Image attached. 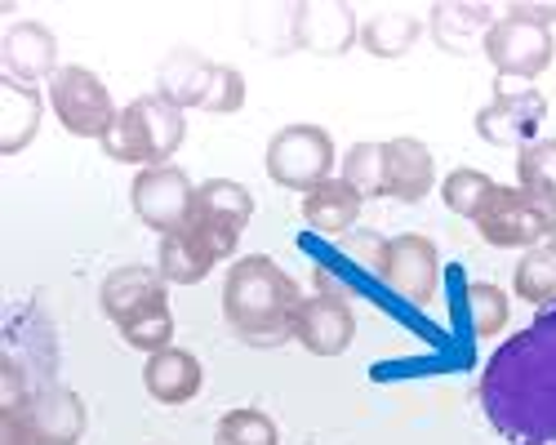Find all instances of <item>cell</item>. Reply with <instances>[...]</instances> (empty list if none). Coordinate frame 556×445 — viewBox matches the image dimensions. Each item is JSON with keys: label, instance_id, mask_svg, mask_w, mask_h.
<instances>
[{"label": "cell", "instance_id": "cell-22", "mask_svg": "<svg viewBox=\"0 0 556 445\" xmlns=\"http://www.w3.org/2000/svg\"><path fill=\"white\" fill-rule=\"evenodd\" d=\"M513 290H517L521 303H530L539 312L556 307V245L552 241H543V245L521 254L517 272H513Z\"/></svg>", "mask_w": 556, "mask_h": 445}, {"label": "cell", "instance_id": "cell-5", "mask_svg": "<svg viewBox=\"0 0 556 445\" xmlns=\"http://www.w3.org/2000/svg\"><path fill=\"white\" fill-rule=\"evenodd\" d=\"M267 178L276 188H286V192H312L320 188L326 178H334V165H339V152H334V139H330V129H320V125H286V129H276L271 134V143H267Z\"/></svg>", "mask_w": 556, "mask_h": 445}, {"label": "cell", "instance_id": "cell-35", "mask_svg": "<svg viewBox=\"0 0 556 445\" xmlns=\"http://www.w3.org/2000/svg\"><path fill=\"white\" fill-rule=\"evenodd\" d=\"M552 245H556V205H552V237H547Z\"/></svg>", "mask_w": 556, "mask_h": 445}, {"label": "cell", "instance_id": "cell-8", "mask_svg": "<svg viewBox=\"0 0 556 445\" xmlns=\"http://www.w3.org/2000/svg\"><path fill=\"white\" fill-rule=\"evenodd\" d=\"M27 445H80L89 432V406L85 396L63 387V383H45L36 387L18 410H5Z\"/></svg>", "mask_w": 556, "mask_h": 445}, {"label": "cell", "instance_id": "cell-13", "mask_svg": "<svg viewBox=\"0 0 556 445\" xmlns=\"http://www.w3.org/2000/svg\"><path fill=\"white\" fill-rule=\"evenodd\" d=\"M294 339L312 352V356H343L356 339V312L343 294H334L330 285H320L316 294H307L299 303L294 317Z\"/></svg>", "mask_w": 556, "mask_h": 445}, {"label": "cell", "instance_id": "cell-34", "mask_svg": "<svg viewBox=\"0 0 556 445\" xmlns=\"http://www.w3.org/2000/svg\"><path fill=\"white\" fill-rule=\"evenodd\" d=\"M0 445H27L23 432H18V423H14L5 410H0Z\"/></svg>", "mask_w": 556, "mask_h": 445}, {"label": "cell", "instance_id": "cell-9", "mask_svg": "<svg viewBox=\"0 0 556 445\" xmlns=\"http://www.w3.org/2000/svg\"><path fill=\"white\" fill-rule=\"evenodd\" d=\"M472 223L481 241L494 250H534L552 237V209L521 188H494V196Z\"/></svg>", "mask_w": 556, "mask_h": 445}, {"label": "cell", "instance_id": "cell-16", "mask_svg": "<svg viewBox=\"0 0 556 445\" xmlns=\"http://www.w3.org/2000/svg\"><path fill=\"white\" fill-rule=\"evenodd\" d=\"M437 188V156L428 143L409 139H388L383 143V196L388 201H401V205H419L428 201Z\"/></svg>", "mask_w": 556, "mask_h": 445}, {"label": "cell", "instance_id": "cell-29", "mask_svg": "<svg viewBox=\"0 0 556 445\" xmlns=\"http://www.w3.org/2000/svg\"><path fill=\"white\" fill-rule=\"evenodd\" d=\"M494 178L485 174V169H450L445 174V183H441V201H445V209L450 214H458V218H477L481 209H485V201L494 196Z\"/></svg>", "mask_w": 556, "mask_h": 445}, {"label": "cell", "instance_id": "cell-33", "mask_svg": "<svg viewBox=\"0 0 556 445\" xmlns=\"http://www.w3.org/2000/svg\"><path fill=\"white\" fill-rule=\"evenodd\" d=\"M507 14H517V18H530V23H552L556 18V5H513V10H507Z\"/></svg>", "mask_w": 556, "mask_h": 445}, {"label": "cell", "instance_id": "cell-12", "mask_svg": "<svg viewBox=\"0 0 556 445\" xmlns=\"http://www.w3.org/2000/svg\"><path fill=\"white\" fill-rule=\"evenodd\" d=\"M547 116V99L539 89L521 85V89H507L503 80L494 85V103H485L477 112V134L490 148H526L539 139V125Z\"/></svg>", "mask_w": 556, "mask_h": 445}, {"label": "cell", "instance_id": "cell-11", "mask_svg": "<svg viewBox=\"0 0 556 445\" xmlns=\"http://www.w3.org/2000/svg\"><path fill=\"white\" fill-rule=\"evenodd\" d=\"M192 196L197 183L178 165H152V169H138L134 183H129V205L138 214V223L161 237L178 232L192 214Z\"/></svg>", "mask_w": 556, "mask_h": 445}, {"label": "cell", "instance_id": "cell-6", "mask_svg": "<svg viewBox=\"0 0 556 445\" xmlns=\"http://www.w3.org/2000/svg\"><path fill=\"white\" fill-rule=\"evenodd\" d=\"M50 107L72 139H94V143L108 139L116 116H121V107L108 94V85L80 63L59 67V76L50 80Z\"/></svg>", "mask_w": 556, "mask_h": 445}, {"label": "cell", "instance_id": "cell-14", "mask_svg": "<svg viewBox=\"0 0 556 445\" xmlns=\"http://www.w3.org/2000/svg\"><path fill=\"white\" fill-rule=\"evenodd\" d=\"M290 36L307 54L343 59L361 40V23L339 0H307V5H294V14H290Z\"/></svg>", "mask_w": 556, "mask_h": 445}, {"label": "cell", "instance_id": "cell-26", "mask_svg": "<svg viewBox=\"0 0 556 445\" xmlns=\"http://www.w3.org/2000/svg\"><path fill=\"white\" fill-rule=\"evenodd\" d=\"M116 330H121V339H125L134 352H148V356L174 347V312H169V298H156V303H148V307H138L134 317L121 321Z\"/></svg>", "mask_w": 556, "mask_h": 445}, {"label": "cell", "instance_id": "cell-4", "mask_svg": "<svg viewBox=\"0 0 556 445\" xmlns=\"http://www.w3.org/2000/svg\"><path fill=\"white\" fill-rule=\"evenodd\" d=\"M250 218H254L250 188H241L237 178H205L192 196V214L182 223V232H188L214 263H223V258L237 254Z\"/></svg>", "mask_w": 556, "mask_h": 445}, {"label": "cell", "instance_id": "cell-17", "mask_svg": "<svg viewBox=\"0 0 556 445\" xmlns=\"http://www.w3.org/2000/svg\"><path fill=\"white\" fill-rule=\"evenodd\" d=\"M156 298H169V281L161 277V267H143V263H125L116 272H108L103 290H99V307L112 326L129 321L138 307H148Z\"/></svg>", "mask_w": 556, "mask_h": 445}, {"label": "cell", "instance_id": "cell-18", "mask_svg": "<svg viewBox=\"0 0 556 445\" xmlns=\"http://www.w3.org/2000/svg\"><path fill=\"white\" fill-rule=\"evenodd\" d=\"M143 387L152 400H161V406H188V400H197L205 387V370L188 347H165V352L148 356Z\"/></svg>", "mask_w": 556, "mask_h": 445}, {"label": "cell", "instance_id": "cell-32", "mask_svg": "<svg viewBox=\"0 0 556 445\" xmlns=\"http://www.w3.org/2000/svg\"><path fill=\"white\" fill-rule=\"evenodd\" d=\"M241 107H245V76H241L237 67L218 63L214 85H210V94H205V107H201V112H210V116H231V112H241Z\"/></svg>", "mask_w": 556, "mask_h": 445}, {"label": "cell", "instance_id": "cell-21", "mask_svg": "<svg viewBox=\"0 0 556 445\" xmlns=\"http://www.w3.org/2000/svg\"><path fill=\"white\" fill-rule=\"evenodd\" d=\"M40 112L45 99L31 85L0 76V156H18L23 148H31V139L40 134Z\"/></svg>", "mask_w": 556, "mask_h": 445}, {"label": "cell", "instance_id": "cell-25", "mask_svg": "<svg viewBox=\"0 0 556 445\" xmlns=\"http://www.w3.org/2000/svg\"><path fill=\"white\" fill-rule=\"evenodd\" d=\"M424 36V23L414 14H375L361 23V44L375 59H401L409 54V44Z\"/></svg>", "mask_w": 556, "mask_h": 445}, {"label": "cell", "instance_id": "cell-7", "mask_svg": "<svg viewBox=\"0 0 556 445\" xmlns=\"http://www.w3.org/2000/svg\"><path fill=\"white\" fill-rule=\"evenodd\" d=\"M481 50H485V59H490L498 80H534V76H543L552 67L556 40H552V27H543V23L503 14V18L490 23Z\"/></svg>", "mask_w": 556, "mask_h": 445}, {"label": "cell", "instance_id": "cell-23", "mask_svg": "<svg viewBox=\"0 0 556 445\" xmlns=\"http://www.w3.org/2000/svg\"><path fill=\"white\" fill-rule=\"evenodd\" d=\"M156 267H161V277L169 281V285H201L210 272H214V258L188 237V232H169V237H161V254H156Z\"/></svg>", "mask_w": 556, "mask_h": 445}, {"label": "cell", "instance_id": "cell-31", "mask_svg": "<svg viewBox=\"0 0 556 445\" xmlns=\"http://www.w3.org/2000/svg\"><path fill=\"white\" fill-rule=\"evenodd\" d=\"M343 183H352L365 201H379L383 196V143H352L343 165Z\"/></svg>", "mask_w": 556, "mask_h": 445}, {"label": "cell", "instance_id": "cell-3", "mask_svg": "<svg viewBox=\"0 0 556 445\" xmlns=\"http://www.w3.org/2000/svg\"><path fill=\"white\" fill-rule=\"evenodd\" d=\"M188 139V120H182V107L165 103L161 94H138L134 103L121 107L112 134L99 143L108 152V161L116 165H169L174 152Z\"/></svg>", "mask_w": 556, "mask_h": 445}, {"label": "cell", "instance_id": "cell-1", "mask_svg": "<svg viewBox=\"0 0 556 445\" xmlns=\"http://www.w3.org/2000/svg\"><path fill=\"white\" fill-rule=\"evenodd\" d=\"M477 396L507 445H556V307L494 347Z\"/></svg>", "mask_w": 556, "mask_h": 445}, {"label": "cell", "instance_id": "cell-20", "mask_svg": "<svg viewBox=\"0 0 556 445\" xmlns=\"http://www.w3.org/2000/svg\"><path fill=\"white\" fill-rule=\"evenodd\" d=\"M214 72L218 63H210L205 54L197 50H174L161 72H156V94L174 107H205V94H210V85H214Z\"/></svg>", "mask_w": 556, "mask_h": 445}, {"label": "cell", "instance_id": "cell-27", "mask_svg": "<svg viewBox=\"0 0 556 445\" xmlns=\"http://www.w3.org/2000/svg\"><path fill=\"white\" fill-rule=\"evenodd\" d=\"M517 188L547 209L556 205V139H534L517 152Z\"/></svg>", "mask_w": 556, "mask_h": 445}, {"label": "cell", "instance_id": "cell-10", "mask_svg": "<svg viewBox=\"0 0 556 445\" xmlns=\"http://www.w3.org/2000/svg\"><path fill=\"white\" fill-rule=\"evenodd\" d=\"M379 277L405 303L432 307L437 303V290H441V254H437V241L424 237V232L388 237L383 241V254H379Z\"/></svg>", "mask_w": 556, "mask_h": 445}, {"label": "cell", "instance_id": "cell-15", "mask_svg": "<svg viewBox=\"0 0 556 445\" xmlns=\"http://www.w3.org/2000/svg\"><path fill=\"white\" fill-rule=\"evenodd\" d=\"M0 67H5V80L31 85L36 80H54L59 76V36L36 23V18H18L0 36Z\"/></svg>", "mask_w": 556, "mask_h": 445}, {"label": "cell", "instance_id": "cell-19", "mask_svg": "<svg viewBox=\"0 0 556 445\" xmlns=\"http://www.w3.org/2000/svg\"><path fill=\"white\" fill-rule=\"evenodd\" d=\"M361 205H365V196L352 183H343V178H326V183L303 196L299 209H303V223L312 232H320V237H348L356 228V218H361Z\"/></svg>", "mask_w": 556, "mask_h": 445}, {"label": "cell", "instance_id": "cell-30", "mask_svg": "<svg viewBox=\"0 0 556 445\" xmlns=\"http://www.w3.org/2000/svg\"><path fill=\"white\" fill-rule=\"evenodd\" d=\"M214 445H281V432H276L271 415L241 406V410H227L214 428Z\"/></svg>", "mask_w": 556, "mask_h": 445}, {"label": "cell", "instance_id": "cell-2", "mask_svg": "<svg viewBox=\"0 0 556 445\" xmlns=\"http://www.w3.org/2000/svg\"><path fill=\"white\" fill-rule=\"evenodd\" d=\"M299 281L267 254H245L223 277V321L250 347H281L294 339Z\"/></svg>", "mask_w": 556, "mask_h": 445}, {"label": "cell", "instance_id": "cell-28", "mask_svg": "<svg viewBox=\"0 0 556 445\" xmlns=\"http://www.w3.org/2000/svg\"><path fill=\"white\" fill-rule=\"evenodd\" d=\"M463 307H468V326L477 339H498L507 330V317H513V303L494 281H472L463 290Z\"/></svg>", "mask_w": 556, "mask_h": 445}, {"label": "cell", "instance_id": "cell-24", "mask_svg": "<svg viewBox=\"0 0 556 445\" xmlns=\"http://www.w3.org/2000/svg\"><path fill=\"white\" fill-rule=\"evenodd\" d=\"M490 23H494V10H485V5H437L432 10V36L450 54H463L477 36L485 40Z\"/></svg>", "mask_w": 556, "mask_h": 445}]
</instances>
